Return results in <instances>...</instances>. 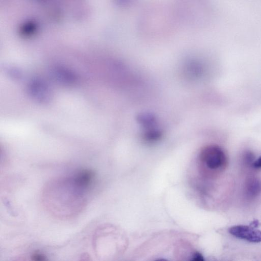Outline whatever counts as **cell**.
I'll use <instances>...</instances> for the list:
<instances>
[{"mask_svg": "<svg viewBox=\"0 0 261 261\" xmlns=\"http://www.w3.org/2000/svg\"><path fill=\"white\" fill-rule=\"evenodd\" d=\"M199 164L203 171L216 172L224 169L228 162L224 150L217 145L204 147L199 156Z\"/></svg>", "mask_w": 261, "mask_h": 261, "instance_id": "obj_1", "label": "cell"}, {"mask_svg": "<svg viewBox=\"0 0 261 261\" xmlns=\"http://www.w3.org/2000/svg\"><path fill=\"white\" fill-rule=\"evenodd\" d=\"M229 233L235 237L251 243H261V231L247 226H235L230 228Z\"/></svg>", "mask_w": 261, "mask_h": 261, "instance_id": "obj_2", "label": "cell"}, {"mask_svg": "<svg viewBox=\"0 0 261 261\" xmlns=\"http://www.w3.org/2000/svg\"><path fill=\"white\" fill-rule=\"evenodd\" d=\"M31 92L36 99L41 102H46L50 99L49 90L44 83H34L31 87Z\"/></svg>", "mask_w": 261, "mask_h": 261, "instance_id": "obj_3", "label": "cell"}, {"mask_svg": "<svg viewBox=\"0 0 261 261\" xmlns=\"http://www.w3.org/2000/svg\"><path fill=\"white\" fill-rule=\"evenodd\" d=\"M94 176V173L90 170H83L75 176V183L79 187H88L92 183Z\"/></svg>", "mask_w": 261, "mask_h": 261, "instance_id": "obj_4", "label": "cell"}, {"mask_svg": "<svg viewBox=\"0 0 261 261\" xmlns=\"http://www.w3.org/2000/svg\"><path fill=\"white\" fill-rule=\"evenodd\" d=\"M247 193L251 197L258 195L261 191V182L258 179L253 178L250 180L247 187Z\"/></svg>", "mask_w": 261, "mask_h": 261, "instance_id": "obj_5", "label": "cell"}, {"mask_svg": "<svg viewBox=\"0 0 261 261\" xmlns=\"http://www.w3.org/2000/svg\"><path fill=\"white\" fill-rule=\"evenodd\" d=\"M32 259L34 261H45L46 257L43 254L36 253L32 256Z\"/></svg>", "mask_w": 261, "mask_h": 261, "instance_id": "obj_6", "label": "cell"}, {"mask_svg": "<svg viewBox=\"0 0 261 261\" xmlns=\"http://www.w3.org/2000/svg\"><path fill=\"white\" fill-rule=\"evenodd\" d=\"M252 166L255 169H261V156L254 161L252 164Z\"/></svg>", "mask_w": 261, "mask_h": 261, "instance_id": "obj_7", "label": "cell"}, {"mask_svg": "<svg viewBox=\"0 0 261 261\" xmlns=\"http://www.w3.org/2000/svg\"><path fill=\"white\" fill-rule=\"evenodd\" d=\"M193 260L196 261H202L204 260L203 256L198 253H196L193 257Z\"/></svg>", "mask_w": 261, "mask_h": 261, "instance_id": "obj_8", "label": "cell"}, {"mask_svg": "<svg viewBox=\"0 0 261 261\" xmlns=\"http://www.w3.org/2000/svg\"><path fill=\"white\" fill-rule=\"evenodd\" d=\"M260 225V224L258 220L253 221L251 223L250 226L254 228H258Z\"/></svg>", "mask_w": 261, "mask_h": 261, "instance_id": "obj_9", "label": "cell"}]
</instances>
